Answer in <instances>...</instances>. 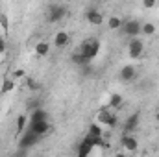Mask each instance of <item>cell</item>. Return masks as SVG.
<instances>
[{
  "label": "cell",
  "mask_w": 159,
  "mask_h": 157,
  "mask_svg": "<svg viewBox=\"0 0 159 157\" xmlns=\"http://www.w3.org/2000/svg\"><path fill=\"white\" fill-rule=\"evenodd\" d=\"M78 52L91 63L96 56H98V52H100V41L98 39H87V41H83L81 44H80V48H78Z\"/></svg>",
  "instance_id": "cell-1"
},
{
  "label": "cell",
  "mask_w": 159,
  "mask_h": 157,
  "mask_svg": "<svg viewBox=\"0 0 159 157\" xmlns=\"http://www.w3.org/2000/svg\"><path fill=\"white\" fill-rule=\"evenodd\" d=\"M141 26H143V22H139V20H135V19H131V20H124L122 22V32H124V35L126 37H139L141 35Z\"/></svg>",
  "instance_id": "cell-2"
},
{
  "label": "cell",
  "mask_w": 159,
  "mask_h": 157,
  "mask_svg": "<svg viewBox=\"0 0 159 157\" xmlns=\"http://www.w3.org/2000/svg\"><path fill=\"white\" fill-rule=\"evenodd\" d=\"M39 139H41V135H37V133L32 131V129H28V131L22 135L20 142H19V150H28V148L35 146V144L39 142Z\"/></svg>",
  "instance_id": "cell-3"
},
{
  "label": "cell",
  "mask_w": 159,
  "mask_h": 157,
  "mask_svg": "<svg viewBox=\"0 0 159 157\" xmlns=\"http://www.w3.org/2000/svg\"><path fill=\"white\" fill-rule=\"evenodd\" d=\"M143 52H144V43L139 37H131V41L128 43V54H129V57L137 59V57L143 56Z\"/></svg>",
  "instance_id": "cell-4"
},
{
  "label": "cell",
  "mask_w": 159,
  "mask_h": 157,
  "mask_svg": "<svg viewBox=\"0 0 159 157\" xmlns=\"http://www.w3.org/2000/svg\"><path fill=\"white\" fill-rule=\"evenodd\" d=\"M96 120H98V124L107 126V128H115V126H117V115H115V113H111L109 109H100Z\"/></svg>",
  "instance_id": "cell-5"
},
{
  "label": "cell",
  "mask_w": 159,
  "mask_h": 157,
  "mask_svg": "<svg viewBox=\"0 0 159 157\" xmlns=\"http://www.w3.org/2000/svg\"><path fill=\"white\" fill-rule=\"evenodd\" d=\"M67 15V7L65 6H50L48 7V15H46V20L48 22H59L63 20Z\"/></svg>",
  "instance_id": "cell-6"
},
{
  "label": "cell",
  "mask_w": 159,
  "mask_h": 157,
  "mask_svg": "<svg viewBox=\"0 0 159 157\" xmlns=\"http://www.w3.org/2000/svg\"><path fill=\"white\" fill-rule=\"evenodd\" d=\"M120 144H122L124 150H128V152H131V154L139 150V141H137L133 135H128V133H124V135L120 137Z\"/></svg>",
  "instance_id": "cell-7"
},
{
  "label": "cell",
  "mask_w": 159,
  "mask_h": 157,
  "mask_svg": "<svg viewBox=\"0 0 159 157\" xmlns=\"http://www.w3.org/2000/svg\"><path fill=\"white\" fill-rule=\"evenodd\" d=\"M85 19H87V22H89V24H93V26H100V24L104 22V15H102L98 9H94V7L87 9Z\"/></svg>",
  "instance_id": "cell-8"
},
{
  "label": "cell",
  "mask_w": 159,
  "mask_h": 157,
  "mask_svg": "<svg viewBox=\"0 0 159 157\" xmlns=\"http://www.w3.org/2000/svg\"><path fill=\"white\" fill-rule=\"evenodd\" d=\"M50 128H52V126H50V122H48L46 118H44V120H37V122H30V129L35 131L37 135H41V137H43L44 133H48Z\"/></svg>",
  "instance_id": "cell-9"
},
{
  "label": "cell",
  "mask_w": 159,
  "mask_h": 157,
  "mask_svg": "<svg viewBox=\"0 0 159 157\" xmlns=\"http://www.w3.org/2000/svg\"><path fill=\"white\" fill-rule=\"evenodd\" d=\"M139 122H141V115L139 113H131L129 117L124 120V131H135L139 128Z\"/></svg>",
  "instance_id": "cell-10"
},
{
  "label": "cell",
  "mask_w": 159,
  "mask_h": 157,
  "mask_svg": "<svg viewBox=\"0 0 159 157\" xmlns=\"http://www.w3.org/2000/svg\"><path fill=\"white\" fill-rule=\"evenodd\" d=\"M135 67L133 65H124L122 69H120V74H119V78L122 79V81H131V79L135 78Z\"/></svg>",
  "instance_id": "cell-11"
},
{
  "label": "cell",
  "mask_w": 159,
  "mask_h": 157,
  "mask_svg": "<svg viewBox=\"0 0 159 157\" xmlns=\"http://www.w3.org/2000/svg\"><path fill=\"white\" fill-rule=\"evenodd\" d=\"M69 39H70V35L67 34V32H57L56 35H54V44L57 46V48H63V46H67L69 44Z\"/></svg>",
  "instance_id": "cell-12"
},
{
  "label": "cell",
  "mask_w": 159,
  "mask_h": 157,
  "mask_svg": "<svg viewBox=\"0 0 159 157\" xmlns=\"http://www.w3.org/2000/svg\"><path fill=\"white\" fill-rule=\"evenodd\" d=\"M122 104H124V98H122V94L119 92H113V94H109V109H120L122 107Z\"/></svg>",
  "instance_id": "cell-13"
},
{
  "label": "cell",
  "mask_w": 159,
  "mask_h": 157,
  "mask_svg": "<svg viewBox=\"0 0 159 157\" xmlns=\"http://www.w3.org/2000/svg\"><path fill=\"white\" fill-rule=\"evenodd\" d=\"M35 56L37 57H44V56H48L50 54V44L46 43V41H39L37 44H35Z\"/></svg>",
  "instance_id": "cell-14"
},
{
  "label": "cell",
  "mask_w": 159,
  "mask_h": 157,
  "mask_svg": "<svg viewBox=\"0 0 159 157\" xmlns=\"http://www.w3.org/2000/svg\"><path fill=\"white\" fill-rule=\"evenodd\" d=\"M15 89V78H6L2 81V87H0V94H6V92H11Z\"/></svg>",
  "instance_id": "cell-15"
},
{
  "label": "cell",
  "mask_w": 159,
  "mask_h": 157,
  "mask_svg": "<svg viewBox=\"0 0 159 157\" xmlns=\"http://www.w3.org/2000/svg\"><path fill=\"white\" fill-rule=\"evenodd\" d=\"M93 150H94L93 144H89L87 141H81V142H80V148H78V154H80V157H87Z\"/></svg>",
  "instance_id": "cell-16"
},
{
  "label": "cell",
  "mask_w": 159,
  "mask_h": 157,
  "mask_svg": "<svg viewBox=\"0 0 159 157\" xmlns=\"http://www.w3.org/2000/svg\"><path fill=\"white\" fill-rule=\"evenodd\" d=\"M46 118V111L43 107H37L34 111H30V122H37V120H44Z\"/></svg>",
  "instance_id": "cell-17"
},
{
  "label": "cell",
  "mask_w": 159,
  "mask_h": 157,
  "mask_svg": "<svg viewBox=\"0 0 159 157\" xmlns=\"http://www.w3.org/2000/svg\"><path fill=\"white\" fill-rule=\"evenodd\" d=\"M156 30H157V28H156L154 22H143V26H141V35H146V37H148V35H154Z\"/></svg>",
  "instance_id": "cell-18"
},
{
  "label": "cell",
  "mask_w": 159,
  "mask_h": 157,
  "mask_svg": "<svg viewBox=\"0 0 159 157\" xmlns=\"http://www.w3.org/2000/svg\"><path fill=\"white\" fill-rule=\"evenodd\" d=\"M26 122H28V115H19V117H17V122H15L17 133H20V131L26 129Z\"/></svg>",
  "instance_id": "cell-19"
},
{
  "label": "cell",
  "mask_w": 159,
  "mask_h": 157,
  "mask_svg": "<svg viewBox=\"0 0 159 157\" xmlns=\"http://www.w3.org/2000/svg\"><path fill=\"white\" fill-rule=\"evenodd\" d=\"M122 19L120 17H109V20H107V26H109V30H119L122 28Z\"/></svg>",
  "instance_id": "cell-20"
},
{
  "label": "cell",
  "mask_w": 159,
  "mask_h": 157,
  "mask_svg": "<svg viewBox=\"0 0 159 157\" xmlns=\"http://www.w3.org/2000/svg\"><path fill=\"white\" fill-rule=\"evenodd\" d=\"M72 61L78 65V67H85V65H89V61L80 54V52H76V54H72Z\"/></svg>",
  "instance_id": "cell-21"
},
{
  "label": "cell",
  "mask_w": 159,
  "mask_h": 157,
  "mask_svg": "<svg viewBox=\"0 0 159 157\" xmlns=\"http://www.w3.org/2000/svg\"><path fill=\"white\" fill-rule=\"evenodd\" d=\"M89 133H91V135L104 137V131H102V128H100V124H98V122H94V124H91V126H89Z\"/></svg>",
  "instance_id": "cell-22"
},
{
  "label": "cell",
  "mask_w": 159,
  "mask_h": 157,
  "mask_svg": "<svg viewBox=\"0 0 159 157\" xmlns=\"http://www.w3.org/2000/svg\"><path fill=\"white\" fill-rule=\"evenodd\" d=\"M26 85H28V89H30V91H39V89H41V83L37 81V79H34V78L26 79Z\"/></svg>",
  "instance_id": "cell-23"
},
{
  "label": "cell",
  "mask_w": 159,
  "mask_h": 157,
  "mask_svg": "<svg viewBox=\"0 0 159 157\" xmlns=\"http://www.w3.org/2000/svg\"><path fill=\"white\" fill-rule=\"evenodd\" d=\"M0 28H2L4 32H7V30H9V19H7V15H6V13H0Z\"/></svg>",
  "instance_id": "cell-24"
},
{
  "label": "cell",
  "mask_w": 159,
  "mask_h": 157,
  "mask_svg": "<svg viewBox=\"0 0 159 157\" xmlns=\"http://www.w3.org/2000/svg\"><path fill=\"white\" fill-rule=\"evenodd\" d=\"M157 4V0H143V7L144 9H154Z\"/></svg>",
  "instance_id": "cell-25"
},
{
  "label": "cell",
  "mask_w": 159,
  "mask_h": 157,
  "mask_svg": "<svg viewBox=\"0 0 159 157\" xmlns=\"http://www.w3.org/2000/svg\"><path fill=\"white\" fill-rule=\"evenodd\" d=\"M13 78L15 79H22V78H26V72H24V69H17V70H15V72H13Z\"/></svg>",
  "instance_id": "cell-26"
},
{
  "label": "cell",
  "mask_w": 159,
  "mask_h": 157,
  "mask_svg": "<svg viewBox=\"0 0 159 157\" xmlns=\"http://www.w3.org/2000/svg\"><path fill=\"white\" fill-rule=\"evenodd\" d=\"M37 107H41L39 100H32V102L28 104V111H34V109H37Z\"/></svg>",
  "instance_id": "cell-27"
},
{
  "label": "cell",
  "mask_w": 159,
  "mask_h": 157,
  "mask_svg": "<svg viewBox=\"0 0 159 157\" xmlns=\"http://www.w3.org/2000/svg\"><path fill=\"white\" fill-rule=\"evenodd\" d=\"M4 52H6V39L0 37V54H4Z\"/></svg>",
  "instance_id": "cell-28"
},
{
  "label": "cell",
  "mask_w": 159,
  "mask_h": 157,
  "mask_svg": "<svg viewBox=\"0 0 159 157\" xmlns=\"http://www.w3.org/2000/svg\"><path fill=\"white\" fill-rule=\"evenodd\" d=\"M156 122H157V124H159V109H157V111H156Z\"/></svg>",
  "instance_id": "cell-29"
}]
</instances>
